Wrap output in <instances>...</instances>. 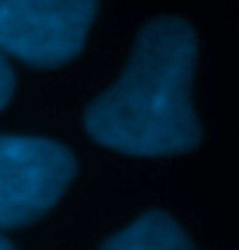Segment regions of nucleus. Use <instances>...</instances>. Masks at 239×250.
I'll use <instances>...</instances> for the list:
<instances>
[{
  "label": "nucleus",
  "instance_id": "obj_2",
  "mask_svg": "<svg viewBox=\"0 0 239 250\" xmlns=\"http://www.w3.org/2000/svg\"><path fill=\"white\" fill-rule=\"evenodd\" d=\"M99 0H0V53L32 67H63L81 57Z\"/></svg>",
  "mask_w": 239,
  "mask_h": 250
},
{
  "label": "nucleus",
  "instance_id": "obj_5",
  "mask_svg": "<svg viewBox=\"0 0 239 250\" xmlns=\"http://www.w3.org/2000/svg\"><path fill=\"white\" fill-rule=\"evenodd\" d=\"M14 99V71H11V60L0 53V109Z\"/></svg>",
  "mask_w": 239,
  "mask_h": 250
},
{
  "label": "nucleus",
  "instance_id": "obj_6",
  "mask_svg": "<svg viewBox=\"0 0 239 250\" xmlns=\"http://www.w3.org/2000/svg\"><path fill=\"white\" fill-rule=\"evenodd\" d=\"M0 250H14V247H11V243H7L4 236H0Z\"/></svg>",
  "mask_w": 239,
  "mask_h": 250
},
{
  "label": "nucleus",
  "instance_id": "obj_1",
  "mask_svg": "<svg viewBox=\"0 0 239 250\" xmlns=\"http://www.w3.org/2000/svg\"><path fill=\"white\" fill-rule=\"evenodd\" d=\"M197 36L183 18H155L138 32L116 85L84 109L88 134L123 155H183L200 145L194 113Z\"/></svg>",
  "mask_w": 239,
  "mask_h": 250
},
{
  "label": "nucleus",
  "instance_id": "obj_3",
  "mask_svg": "<svg viewBox=\"0 0 239 250\" xmlns=\"http://www.w3.org/2000/svg\"><path fill=\"white\" fill-rule=\"evenodd\" d=\"M74 180L71 148L49 138L0 134V229L32 226Z\"/></svg>",
  "mask_w": 239,
  "mask_h": 250
},
{
  "label": "nucleus",
  "instance_id": "obj_4",
  "mask_svg": "<svg viewBox=\"0 0 239 250\" xmlns=\"http://www.w3.org/2000/svg\"><path fill=\"white\" fill-rule=\"evenodd\" d=\"M102 250H197V247L169 211H144L138 222L109 236Z\"/></svg>",
  "mask_w": 239,
  "mask_h": 250
}]
</instances>
